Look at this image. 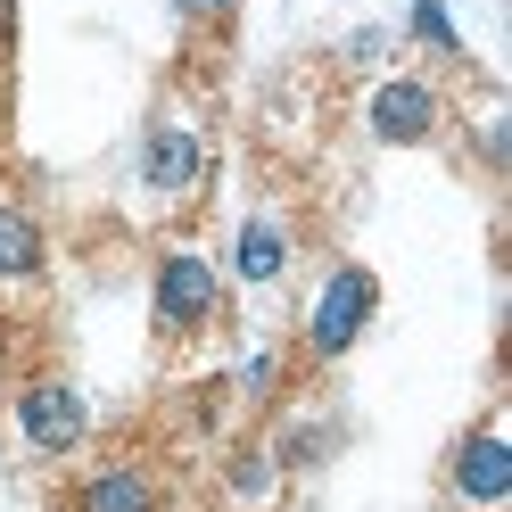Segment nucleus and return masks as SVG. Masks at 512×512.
Segmentation results:
<instances>
[{"label": "nucleus", "mask_w": 512, "mask_h": 512, "mask_svg": "<svg viewBox=\"0 0 512 512\" xmlns=\"http://www.w3.org/2000/svg\"><path fill=\"white\" fill-rule=\"evenodd\" d=\"M190 174H199V141H190V124H157L149 157H141V182L157 190V199H174V190H190Z\"/></svg>", "instance_id": "6"}, {"label": "nucleus", "mask_w": 512, "mask_h": 512, "mask_svg": "<svg viewBox=\"0 0 512 512\" xmlns=\"http://www.w3.org/2000/svg\"><path fill=\"white\" fill-rule=\"evenodd\" d=\"M372 133L397 141V149L405 141H430L438 133V91L430 83H380L372 91Z\"/></svg>", "instance_id": "5"}, {"label": "nucleus", "mask_w": 512, "mask_h": 512, "mask_svg": "<svg viewBox=\"0 0 512 512\" xmlns=\"http://www.w3.org/2000/svg\"><path fill=\"white\" fill-rule=\"evenodd\" d=\"M67 512H157V488H149V471L116 463V471H91Z\"/></svg>", "instance_id": "7"}, {"label": "nucleus", "mask_w": 512, "mask_h": 512, "mask_svg": "<svg viewBox=\"0 0 512 512\" xmlns=\"http://www.w3.org/2000/svg\"><path fill=\"white\" fill-rule=\"evenodd\" d=\"M413 34H422V42H438V50H455V25H446V9H438V0H422V9H413Z\"/></svg>", "instance_id": "10"}, {"label": "nucleus", "mask_w": 512, "mask_h": 512, "mask_svg": "<svg viewBox=\"0 0 512 512\" xmlns=\"http://www.w3.org/2000/svg\"><path fill=\"white\" fill-rule=\"evenodd\" d=\"M380 306V281L364 273V265H347V273H331V290L314 298V323H306V347L314 356H339V347H356V331H364V314Z\"/></svg>", "instance_id": "1"}, {"label": "nucleus", "mask_w": 512, "mask_h": 512, "mask_svg": "<svg viewBox=\"0 0 512 512\" xmlns=\"http://www.w3.org/2000/svg\"><path fill=\"white\" fill-rule=\"evenodd\" d=\"M17 430L42 446V455H67V446L83 438V397L67 389V380H34V389L17 397Z\"/></svg>", "instance_id": "3"}, {"label": "nucleus", "mask_w": 512, "mask_h": 512, "mask_svg": "<svg viewBox=\"0 0 512 512\" xmlns=\"http://www.w3.org/2000/svg\"><path fill=\"white\" fill-rule=\"evenodd\" d=\"M0 273H9V281L42 273V223L17 215V207H0Z\"/></svg>", "instance_id": "8"}, {"label": "nucleus", "mask_w": 512, "mask_h": 512, "mask_svg": "<svg viewBox=\"0 0 512 512\" xmlns=\"http://www.w3.org/2000/svg\"><path fill=\"white\" fill-rule=\"evenodd\" d=\"M455 496H463V504H479V512L512 496V446H504L496 430L463 438V455H455Z\"/></svg>", "instance_id": "4"}, {"label": "nucleus", "mask_w": 512, "mask_h": 512, "mask_svg": "<svg viewBox=\"0 0 512 512\" xmlns=\"http://www.w3.org/2000/svg\"><path fill=\"white\" fill-rule=\"evenodd\" d=\"M9 34H17V0H0V50H9Z\"/></svg>", "instance_id": "12"}, {"label": "nucleus", "mask_w": 512, "mask_h": 512, "mask_svg": "<svg viewBox=\"0 0 512 512\" xmlns=\"http://www.w3.org/2000/svg\"><path fill=\"white\" fill-rule=\"evenodd\" d=\"M182 17H199V25L207 17H232V0H182Z\"/></svg>", "instance_id": "11"}, {"label": "nucleus", "mask_w": 512, "mask_h": 512, "mask_svg": "<svg viewBox=\"0 0 512 512\" xmlns=\"http://www.w3.org/2000/svg\"><path fill=\"white\" fill-rule=\"evenodd\" d=\"M157 323H166V331H207L215 323V273H207V256L174 248L166 265H157Z\"/></svg>", "instance_id": "2"}, {"label": "nucleus", "mask_w": 512, "mask_h": 512, "mask_svg": "<svg viewBox=\"0 0 512 512\" xmlns=\"http://www.w3.org/2000/svg\"><path fill=\"white\" fill-rule=\"evenodd\" d=\"M281 273V232L273 223H248L240 232V281H273Z\"/></svg>", "instance_id": "9"}]
</instances>
